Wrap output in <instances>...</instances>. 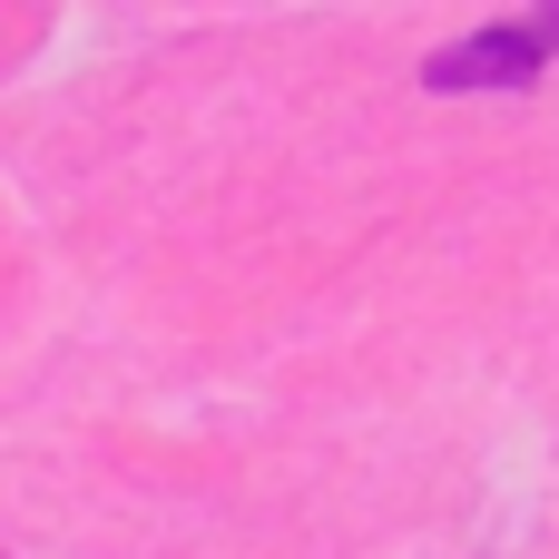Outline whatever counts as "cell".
<instances>
[{"label":"cell","mask_w":559,"mask_h":559,"mask_svg":"<svg viewBox=\"0 0 559 559\" xmlns=\"http://www.w3.org/2000/svg\"><path fill=\"white\" fill-rule=\"evenodd\" d=\"M550 59H559V10H521V20H481L472 39L432 49L423 79L432 88H531Z\"/></svg>","instance_id":"6da1fadb"}]
</instances>
